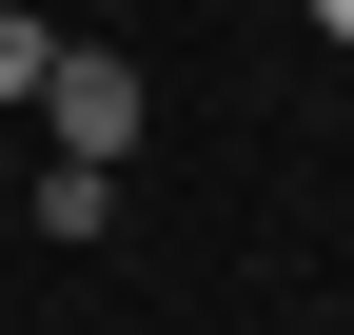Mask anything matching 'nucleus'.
Instances as JSON below:
<instances>
[{
	"label": "nucleus",
	"instance_id": "nucleus-1",
	"mask_svg": "<svg viewBox=\"0 0 354 335\" xmlns=\"http://www.w3.org/2000/svg\"><path fill=\"white\" fill-rule=\"evenodd\" d=\"M138 118H158V79L118 60V39H59V79H39V138H59V158H99V178H118V158H138Z\"/></svg>",
	"mask_w": 354,
	"mask_h": 335
},
{
	"label": "nucleus",
	"instance_id": "nucleus-2",
	"mask_svg": "<svg viewBox=\"0 0 354 335\" xmlns=\"http://www.w3.org/2000/svg\"><path fill=\"white\" fill-rule=\"evenodd\" d=\"M79 20H39V0H0V118H39V79H59Z\"/></svg>",
	"mask_w": 354,
	"mask_h": 335
},
{
	"label": "nucleus",
	"instance_id": "nucleus-3",
	"mask_svg": "<svg viewBox=\"0 0 354 335\" xmlns=\"http://www.w3.org/2000/svg\"><path fill=\"white\" fill-rule=\"evenodd\" d=\"M315 20H335V39H354V0H315Z\"/></svg>",
	"mask_w": 354,
	"mask_h": 335
},
{
	"label": "nucleus",
	"instance_id": "nucleus-4",
	"mask_svg": "<svg viewBox=\"0 0 354 335\" xmlns=\"http://www.w3.org/2000/svg\"><path fill=\"white\" fill-rule=\"evenodd\" d=\"M79 20H99V0H79Z\"/></svg>",
	"mask_w": 354,
	"mask_h": 335
}]
</instances>
